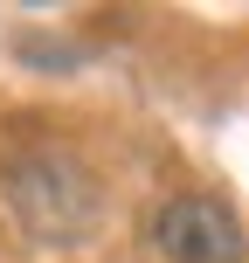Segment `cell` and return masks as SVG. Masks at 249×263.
<instances>
[{
	"label": "cell",
	"instance_id": "obj_2",
	"mask_svg": "<svg viewBox=\"0 0 249 263\" xmlns=\"http://www.w3.org/2000/svg\"><path fill=\"white\" fill-rule=\"evenodd\" d=\"M152 242L166 263H249L242 222L215 194H173L152 215Z\"/></svg>",
	"mask_w": 249,
	"mask_h": 263
},
{
	"label": "cell",
	"instance_id": "obj_1",
	"mask_svg": "<svg viewBox=\"0 0 249 263\" xmlns=\"http://www.w3.org/2000/svg\"><path fill=\"white\" fill-rule=\"evenodd\" d=\"M0 208L42 250H76L104 222V187L69 153H21L0 166Z\"/></svg>",
	"mask_w": 249,
	"mask_h": 263
}]
</instances>
